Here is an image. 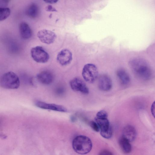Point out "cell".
<instances>
[{
  "label": "cell",
  "instance_id": "cell-20",
  "mask_svg": "<svg viewBox=\"0 0 155 155\" xmlns=\"http://www.w3.org/2000/svg\"><path fill=\"white\" fill-rule=\"evenodd\" d=\"M90 125L91 128L94 131L98 132L100 131L99 127L97 123L94 121H92L90 122Z\"/></svg>",
  "mask_w": 155,
  "mask_h": 155
},
{
  "label": "cell",
  "instance_id": "cell-13",
  "mask_svg": "<svg viewBox=\"0 0 155 155\" xmlns=\"http://www.w3.org/2000/svg\"><path fill=\"white\" fill-rule=\"evenodd\" d=\"M20 34L24 39L30 38L32 35V31L29 25L26 22H21L19 25Z\"/></svg>",
  "mask_w": 155,
  "mask_h": 155
},
{
  "label": "cell",
  "instance_id": "cell-18",
  "mask_svg": "<svg viewBox=\"0 0 155 155\" xmlns=\"http://www.w3.org/2000/svg\"><path fill=\"white\" fill-rule=\"evenodd\" d=\"M10 9L8 8L0 7V21L6 19L10 15Z\"/></svg>",
  "mask_w": 155,
  "mask_h": 155
},
{
  "label": "cell",
  "instance_id": "cell-3",
  "mask_svg": "<svg viewBox=\"0 0 155 155\" xmlns=\"http://www.w3.org/2000/svg\"><path fill=\"white\" fill-rule=\"evenodd\" d=\"M20 82L17 75L12 71L5 73L0 77V86L10 89H16L20 86Z\"/></svg>",
  "mask_w": 155,
  "mask_h": 155
},
{
  "label": "cell",
  "instance_id": "cell-17",
  "mask_svg": "<svg viewBox=\"0 0 155 155\" xmlns=\"http://www.w3.org/2000/svg\"><path fill=\"white\" fill-rule=\"evenodd\" d=\"M26 14L31 18H34L37 17L39 14V8L38 5L34 3L31 4L27 8Z\"/></svg>",
  "mask_w": 155,
  "mask_h": 155
},
{
  "label": "cell",
  "instance_id": "cell-9",
  "mask_svg": "<svg viewBox=\"0 0 155 155\" xmlns=\"http://www.w3.org/2000/svg\"><path fill=\"white\" fill-rule=\"evenodd\" d=\"M112 86L111 79L107 75L103 74L100 75L98 78V87L103 91L110 90Z\"/></svg>",
  "mask_w": 155,
  "mask_h": 155
},
{
  "label": "cell",
  "instance_id": "cell-12",
  "mask_svg": "<svg viewBox=\"0 0 155 155\" xmlns=\"http://www.w3.org/2000/svg\"><path fill=\"white\" fill-rule=\"evenodd\" d=\"M137 132L134 127L131 125H127L123 128L122 136L130 142L134 141L136 137Z\"/></svg>",
  "mask_w": 155,
  "mask_h": 155
},
{
  "label": "cell",
  "instance_id": "cell-24",
  "mask_svg": "<svg viewBox=\"0 0 155 155\" xmlns=\"http://www.w3.org/2000/svg\"><path fill=\"white\" fill-rule=\"evenodd\" d=\"M43 1L47 3L53 4L57 2L58 0H43Z\"/></svg>",
  "mask_w": 155,
  "mask_h": 155
},
{
  "label": "cell",
  "instance_id": "cell-8",
  "mask_svg": "<svg viewBox=\"0 0 155 155\" xmlns=\"http://www.w3.org/2000/svg\"><path fill=\"white\" fill-rule=\"evenodd\" d=\"M72 59L71 52L67 49H64L60 51L57 56V60L59 63L62 66L69 64Z\"/></svg>",
  "mask_w": 155,
  "mask_h": 155
},
{
  "label": "cell",
  "instance_id": "cell-25",
  "mask_svg": "<svg viewBox=\"0 0 155 155\" xmlns=\"http://www.w3.org/2000/svg\"><path fill=\"white\" fill-rule=\"evenodd\" d=\"M151 111L153 116L154 117L155 112V102L154 101L152 104L151 107Z\"/></svg>",
  "mask_w": 155,
  "mask_h": 155
},
{
  "label": "cell",
  "instance_id": "cell-10",
  "mask_svg": "<svg viewBox=\"0 0 155 155\" xmlns=\"http://www.w3.org/2000/svg\"><path fill=\"white\" fill-rule=\"evenodd\" d=\"M35 105L40 108L51 110L61 112H66L67 109L64 107L58 104L46 103L40 101H37L35 103Z\"/></svg>",
  "mask_w": 155,
  "mask_h": 155
},
{
  "label": "cell",
  "instance_id": "cell-7",
  "mask_svg": "<svg viewBox=\"0 0 155 155\" xmlns=\"http://www.w3.org/2000/svg\"><path fill=\"white\" fill-rule=\"evenodd\" d=\"M70 84L71 88L74 91L79 92L85 94L89 93V89L86 85L79 78H75L71 80Z\"/></svg>",
  "mask_w": 155,
  "mask_h": 155
},
{
  "label": "cell",
  "instance_id": "cell-21",
  "mask_svg": "<svg viewBox=\"0 0 155 155\" xmlns=\"http://www.w3.org/2000/svg\"><path fill=\"white\" fill-rule=\"evenodd\" d=\"M108 116L107 113L104 110L98 111L96 114V117L101 118H107Z\"/></svg>",
  "mask_w": 155,
  "mask_h": 155
},
{
  "label": "cell",
  "instance_id": "cell-16",
  "mask_svg": "<svg viewBox=\"0 0 155 155\" xmlns=\"http://www.w3.org/2000/svg\"><path fill=\"white\" fill-rule=\"evenodd\" d=\"M119 143L123 152L125 153H130L132 150V146L130 142L122 136L120 138Z\"/></svg>",
  "mask_w": 155,
  "mask_h": 155
},
{
  "label": "cell",
  "instance_id": "cell-15",
  "mask_svg": "<svg viewBox=\"0 0 155 155\" xmlns=\"http://www.w3.org/2000/svg\"><path fill=\"white\" fill-rule=\"evenodd\" d=\"M94 120L99 127L100 132L107 131L111 128L110 125L109 121L107 118H101L96 117Z\"/></svg>",
  "mask_w": 155,
  "mask_h": 155
},
{
  "label": "cell",
  "instance_id": "cell-5",
  "mask_svg": "<svg viewBox=\"0 0 155 155\" xmlns=\"http://www.w3.org/2000/svg\"><path fill=\"white\" fill-rule=\"evenodd\" d=\"M31 54L33 60L38 63H46L49 58V54L40 46L32 48L31 50Z\"/></svg>",
  "mask_w": 155,
  "mask_h": 155
},
{
  "label": "cell",
  "instance_id": "cell-22",
  "mask_svg": "<svg viewBox=\"0 0 155 155\" xmlns=\"http://www.w3.org/2000/svg\"><path fill=\"white\" fill-rule=\"evenodd\" d=\"M45 10L47 12H57L56 8L51 5L47 6L45 8Z\"/></svg>",
  "mask_w": 155,
  "mask_h": 155
},
{
  "label": "cell",
  "instance_id": "cell-1",
  "mask_svg": "<svg viewBox=\"0 0 155 155\" xmlns=\"http://www.w3.org/2000/svg\"><path fill=\"white\" fill-rule=\"evenodd\" d=\"M130 66L133 73L138 78L143 80L150 79L152 71L148 64L140 59H135L130 62Z\"/></svg>",
  "mask_w": 155,
  "mask_h": 155
},
{
  "label": "cell",
  "instance_id": "cell-23",
  "mask_svg": "<svg viewBox=\"0 0 155 155\" xmlns=\"http://www.w3.org/2000/svg\"><path fill=\"white\" fill-rule=\"evenodd\" d=\"M99 155H112L111 152L107 150H104L101 151L99 153Z\"/></svg>",
  "mask_w": 155,
  "mask_h": 155
},
{
  "label": "cell",
  "instance_id": "cell-6",
  "mask_svg": "<svg viewBox=\"0 0 155 155\" xmlns=\"http://www.w3.org/2000/svg\"><path fill=\"white\" fill-rule=\"evenodd\" d=\"M37 35L42 43L48 45L53 43L56 38V35L54 32L45 29L39 31L37 33Z\"/></svg>",
  "mask_w": 155,
  "mask_h": 155
},
{
  "label": "cell",
  "instance_id": "cell-4",
  "mask_svg": "<svg viewBox=\"0 0 155 155\" xmlns=\"http://www.w3.org/2000/svg\"><path fill=\"white\" fill-rule=\"evenodd\" d=\"M82 74L84 80L89 83L94 82L98 77L97 68L94 64L88 63L84 65Z\"/></svg>",
  "mask_w": 155,
  "mask_h": 155
},
{
  "label": "cell",
  "instance_id": "cell-19",
  "mask_svg": "<svg viewBox=\"0 0 155 155\" xmlns=\"http://www.w3.org/2000/svg\"><path fill=\"white\" fill-rule=\"evenodd\" d=\"M101 135L104 138L106 139H109L111 137L112 135V130L111 128L109 130L104 131L100 132Z\"/></svg>",
  "mask_w": 155,
  "mask_h": 155
},
{
  "label": "cell",
  "instance_id": "cell-14",
  "mask_svg": "<svg viewBox=\"0 0 155 155\" xmlns=\"http://www.w3.org/2000/svg\"><path fill=\"white\" fill-rule=\"evenodd\" d=\"M117 75L122 86H126L130 84V77L124 69L122 68L118 69L117 71Z\"/></svg>",
  "mask_w": 155,
  "mask_h": 155
},
{
  "label": "cell",
  "instance_id": "cell-11",
  "mask_svg": "<svg viewBox=\"0 0 155 155\" xmlns=\"http://www.w3.org/2000/svg\"><path fill=\"white\" fill-rule=\"evenodd\" d=\"M37 80L40 83L44 84H51L54 79V77L51 73L47 71H42L36 76Z\"/></svg>",
  "mask_w": 155,
  "mask_h": 155
},
{
  "label": "cell",
  "instance_id": "cell-2",
  "mask_svg": "<svg viewBox=\"0 0 155 155\" xmlns=\"http://www.w3.org/2000/svg\"><path fill=\"white\" fill-rule=\"evenodd\" d=\"M74 150L80 154H85L89 153L92 147L91 140L88 137L83 135L76 137L72 143Z\"/></svg>",
  "mask_w": 155,
  "mask_h": 155
}]
</instances>
